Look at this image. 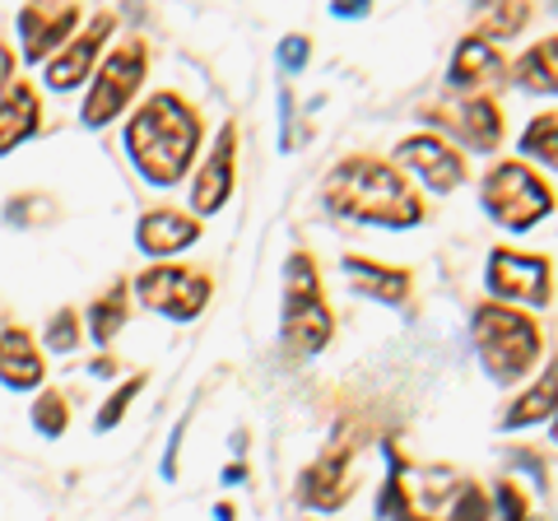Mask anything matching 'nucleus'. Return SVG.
Returning a JSON list of instances; mask_svg holds the SVG:
<instances>
[{"instance_id": "obj_7", "label": "nucleus", "mask_w": 558, "mask_h": 521, "mask_svg": "<svg viewBox=\"0 0 558 521\" xmlns=\"http://www.w3.org/2000/svg\"><path fill=\"white\" fill-rule=\"evenodd\" d=\"M135 293L145 307L168 312V317H178V322H191V317H201L209 303V275L191 270V266H149L135 280Z\"/></svg>"}, {"instance_id": "obj_27", "label": "nucleus", "mask_w": 558, "mask_h": 521, "mask_svg": "<svg viewBox=\"0 0 558 521\" xmlns=\"http://www.w3.org/2000/svg\"><path fill=\"white\" fill-rule=\"evenodd\" d=\"M488 521H526V498H521L512 484H498L494 508H488Z\"/></svg>"}, {"instance_id": "obj_12", "label": "nucleus", "mask_w": 558, "mask_h": 521, "mask_svg": "<svg viewBox=\"0 0 558 521\" xmlns=\"http://www.w3.org/2000/svg\"><path fill=\"white\" fill-rule=\"evenodd\" d=\"M112 14H98V20L80 33V38H70L57 57L47 61V89H80L84 80H89V71H94V61H98V51H102V43H108V33H112Z\"/></svg>"}, {"instance_id": "obj_11", "label": "nucleus", "mask_w": 558, "mask_h": 521, "mask_svg": "<svg viewBox=\"0 0 558 521\" xmlns=\"http://www.w3.org/2000/svg\"><path fill=\"white\" fill-rule=\"evenodd\" d=\"M502 75H508V61H502V51L494 43L475 38V33L461 38L457 57H451V71H447L451 89L465 94V98H484L488 89H498Z\"/></svg>"}, {"instance_id": "obj_15", "label": "nucleus", "mask_w": 558, "mask_h": 521, "mask_svg": "<svg viewBox=\"0 0 558 521\" xmlns=\"http://www.w3.org/2000/svg\"><path fill=\"white\" fill-rule=\"evenodd\" d=\"M80 24V5H24L20 10V43L28 61H43L51 47L70 38V28Z\"/></svg>"}, {"instance_id": "obj_13", "label": "nucleus", "mask_w": 558, "mask_h": 521, "mask_svg": "<svg viewBox=\"0 0 558 521\" xmlns=\"http://www.w3.org/2000/svg\"><path fill=\"white\" fill-rule=\"evenodd\" d=\"M438 117H442V126L475 154H494L502 145V131H508L502 108L494 98H465V102H457V108H442Z\"/></svg>"}, {"instance_id": "obj_3", "label": "nucleus", "mask_w": 558, "mask_h": 521, "mask_svg": "<svg viewBox=\"0 0 558 521\" xmlns=\"http://www.w3.org/2000/svg\"><path fill=\"white\" fill-rule=\"evenodd\" d=\"M475 354L484 359L488 377L521 381L539 363V354H545V336H539V326L526 317V312L502 307V303H484L475 312Z\"/></svg>"}, {"instance_id": "obj_25", "label": "nucleus", "mask_w": 558, "mask_h": 521, "mask_svg": "<svg viewBox=\"0 0 558 521\" xmlns=\"http://www.w3.org/2000/svg\"><path fill=\"white\" fill-rule=\"evenodd\" d=\"M65 410H70V405H65V396H57V391H47V396H43L38 410H33V424H38L43 438H61L65 424H70V414H65Z\"/></svg>"}, {"instance_id": "obj_31", "label": "nucleus", "mask_w": 558, "mask_h": 521, "mask_svg": "<svg viewBox=\"0 0 558 521\" xmlns=\"http://www.w3.org/2000/svg\"><path fill=\"white\" fill-rule=\"evenodd\" d=\"M554 438H558V420H554Z\"/></svg>"}, {"instance_id": "obj_18", "label": "nucleus", "mask_w": 558, "mask_h": 521, "mask_svg": "<svg viewBox=\"0 0 558 521\" xmlns=\"http://www.w3.org/2000/svg\"><path fill=\"white\" fill-rule=\"evenodd\" d=\"M38 94L28 89L24 80H14L5 98H0V154H10V149H20L33 131H38Z\"/></svg>"}, {"instance_id": "obj_28", "label": "nucleus", "mask_w": 558, "mask_h": 521, "mask_svg": "<svg viewBox=\"0 0 558 521\" xmlns=\"http://www.w3.org/2000/svg\"><path fill=\"white\" fill-rule=\"evenodd\" d=\"M140 387H145V381H140V377H131L126 387H117L112 401L98 410V428H112V424H121V414H126V405H131L135 396H140Z\"/></svg>"}, {"instance_id": "obj_22", "label": "nucleus", "mask_w": 558, "mask_h": 521, "mask_svg": "<svg viewBox=\"0 0 558 521\" xmlns=\"http://www.w3.org/2000/svg\"><path fill=\"white\" fill-rule=\"evenodd\" d=\"M126 284H112L102 299L89 307V326H94V340L98 344H108L117 331H121V322H126Z\"/></svg>"}, {"instance_id": "obj_29", "label": "nucleus", "mask_w": 558, "mask_h": 521, "mask_svg": "<svg viewBox=\"0 0 558 521\" xmlns=\"http://www.w3.org/2000/svg\"><path fill=\"white\" fill-rule=\"evenodd\" d=\"M307 61V43L303 38H284V65L293 71V65H303Z\"/></svg>"}, {"instance_id": "obj_23", "label": "nucleus", "mask_w": 558, "mask_h": 521, "mask_svg": "<svg viewBox=\"0 0 558 521\" xmlns=\"http://www.w3.org/2000/svg\"><path fill=\"white\" fill-rule=\"evenodd\" d=\"M521 154H531L545 168H558V112H539L526 135H521Z\"/></svg>"}, {"instance_id": "obj_16", "label": "nucleus", "mask_w": 558, "mask_h": 521, "mask_svg": "<svg viewBox=\"0 0 558 521\" xmlns=\"http://www.w3.org/2000/svg\"><path fill=\"white\" fill-rule=\"evenodd\" d=\"M43 373H47V363L38 354V344H33V336L24 326H5L0 331V381L10 391H28L43 381Z\"/></svg>"}, {"instance_id": "obj_20", "label": "nucleus", "mask_w": 558, "mask_h": 521, "mask_svg": "<svg viewBox=\"0 0 558 521\" xmlns=\"http://www.w3.org/2000/svg\"><path fill=\"white\" fill-rule=\"evenodd\" d=\"M549 414H558V359L545 368V377H539L535 387L508 410V420H502V424H508V428H526V424L549 420Z\"/></svg>"}, {"instance_id": "obj_30", "label": "nucleus", "mask_w": 558, "mask_h": 521, "mask_svg": "<svg viewBox=\"0 0 558 521\" xmlns=\"http://www.w3.org/2000/svg\"><path fill=\"white\" fill-rule=\"evenodd\" d=\"M0 84H5V89L14 84V51L5 43H0Z\"/></svg>"}, {"instance_id": "obj_9", "label": "nucleus", "mask_w": 558, "mask_h": 521, "mask_svg": "<svg viewBox=\"0 0 558 521\" xmlns=\"http://www.w3.org/2000/svg\"><path fill=\"white\" fill-rule=\"evenodd\" d=\"M396 159H400V168H410L428 191H438V196L457 191L465 182V172H470L465 154H457V145L438 141V135H410V141L396 149Z\"/></svg>"}, {"instance_id": "obj_6", "label": "nucleus", "mask_w": 558, "mask_h": 521, "mask_svg": "<svg viewBox=\"0 0 558 521\" xmlns=\"http://www.w3.org/2000/svg\"><path fill=\"white\" fill-rule=\"evenodd\" d=\"M145 47L140 43H121L108 61H102V71L94 75V89L84 98V121L89 126H108L112 117L126 112V102L135 98V89L145 84Z\"/></svg>"}, {"instance_id": "obj_21", "label": "nucleus", "mask_w": 558, "mask_h": 521, "mask_svg": "<svg viewBox=\"0 0 558 521\" xmlns=\"http://www.w3.org/2000/svg\"><path fill=\"white\" fill-rule=\"evenodd\" d=\"M517 80L526 84V89L558 94V38H545L539 47L521 51V61H517Z\"/></svg>"}, {"instance_id": "obj_2", "label": "nucleus", "mask_w": 558, "mask_h": 521, "mask_svg": "<svg viewBox=\"0 0 558 521\" xmlns=\"http://www.w3.org/2000/svg\"><path fill=\"white\" fill-rule=\"evenodd\" d=\"M196 145H201V117L178 94H154L126 126L131 159L154 186L178 182L191 168V159H196Z\"/></svg>"}, {"instance_id": "obj_8", "label": "nucleus", "mask_w": 558, "mask_h": 521, "mask_svg": "<svg viewBox=\"0 0 558 521\" xmlns=\"http://www.w3.org/2000/svg\"><path fill=\"white\" fill-rule=\"evenodd\" d=\"M488 293L502 307H545L549 303V260L526 252H488Z\"/></svg>"}, {"instance_id": "obj_1", "label": "nucleus", "mask_w": 558, "mask_h": 521, "mask_svg": "<svg viewBox=\"0 0 558 521\" xmlns=\"http://www.w3.org/2000/svg\"><path fill=\"white\" fill-rule=\"evenodd\" d=\"M326 205L344 219L377 229H414L424 219V201L405 182V172L381 159H344L326 178Z\"/></svg>"}, {"instance_id": "obj_26", "label": "nucleus", "mask_w": 558, "mask_h": 521, "mask_svg": "<svg viewBox=\"0 0 558 521\" xmlns=\"http://www.w3.org/2000/svg\"><path fill=\"white\" fill-rule=\"evenodd\" d=\"M47 344H51L57 354H70V350L80 344V322H75V312H70V307H61L57 317L47 322Z\"/></svg>"}, {"instance_id": "obj_14", "label": "nucleus", "mask_w": 558, "mask_h": 521, "mask_svg": "<svg viewBox=\"0 0 558 521\" xmlns=\"http://www.w3.org/2000/svg\"><path fill=\"white\" fill-rule=\"evenodd\" d=\"M349 461H354V451H349V447H330L326 457L303 475V502H307V508H317V512L344 508L349 494H354V475H349Z\"/></svg>"}, {"instance_id": "obj_10", "label": "nucleus", "mask_w": 558, "mask_h": 521, "mask_svg": "<svg viewBox=\"0 0 558 521\" xmlns=\"http://www.w3.org/2000/svg\"><path fill=\"white\" fill-rule=\"evenodd\" d=\"M233 149H238V126H223L215 149L205 154L196 182H191V205H196V215H215V210H223V201L233 196V172H238Z\"/></svg>"}, {"instance_id": "obj_5", "label": "nucleus", "mask_w": 558, "mask_h": 521, "mask_svg": "<svg viewBox=\"0 0 558 521\" xmlns=\"http://www.w3.org/2000/svg\"><path fill=\"white\" fill-rule=\"evenodd\" d=\"M330 312H326V299H322V280H317V266L299 252L289 260V275H284V340L293 350H322L330 340Z\"/></svg>"}, {"instance_id": "obj_17", "label": "nucleus", "mask_w": 558, "mask_h": 521, "mask_svg": "<svg viewBox=\"0 0 558 521\" xmlns=\"http://www.w3.org/2000/svg\"><path fill=\"white\" fill-rule=\"evenodd\" d=\"M196 238H201V223L191 215H182V210H149L145 219H140V229H135L140 252H149V256L186 252Z\"/></svg>"}, {"instance_id": "obj_19", "label": "nucleus", "mask_w": 558, "mask_h": 521, "mask_svg": "<svg viewBox=\"0 0 558 521\" xmlns=\"http://www.w3.org/2000/svg\"><path fill=\"white\" fill-rule=\"evenodd\" d=\"M344 275H349V284H354L359 293H368V299H377V303H400L410 293V275L405 270H391V266L368 260V256H349Z\"/></svg>"}, {"instance_id": "obj_24", "label": "nucleus", "mask_w": 558, "mask_h": 521, "mask_svg": "<svg viewBox=\"0 0 558 521\" xmlns=\"http://www.w3.org/2000/svg\"><path fill=\"white\" fill-rule=\"evenodd\" d=\"M526 20H531V10L526 5H502V10H480V33L475 38H484V43H494V38H512V33H521L526 28Z\"/></svg>"}, {"instance_id": "obj_4", "label": "nucleus", "mask_w": 558, "mask_h": 521, "mask_svg": "<svg viewBox=\"0 0 558 521\" xmlns=\"http://www.w3.org/2000/svg\"><path fill=\"white\" fill-rule=\"evenodd\" d=\"M484 210L494 215L502 229L512 233H526L535 229L539 219L554 210V191L549 182L531 172L521 159H508V163H494L484 178Z\"/></svg>"}]
</instances>
